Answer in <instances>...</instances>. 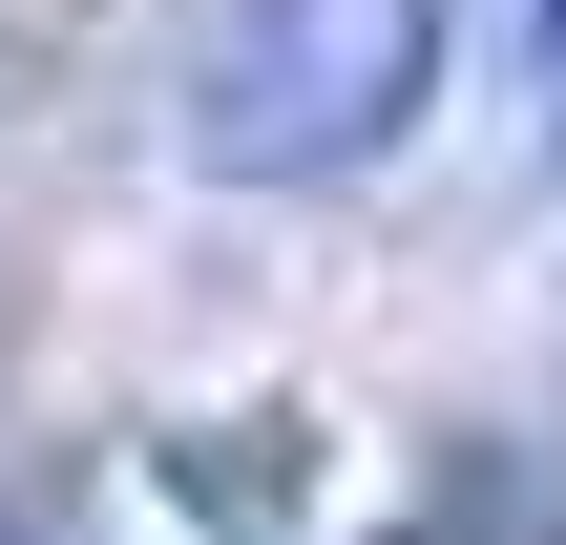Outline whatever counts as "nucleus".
<instances>
[{"label": "nucleus", "mask_w": 566, "mask_h": 545, "mask_svg": "<svg viewBox=\"0 0 566 545\" xmlns=\"http://www.w3.org/2000/svg\"><path fill=\"white\" fill-rule=\"evenodd\" d=\"M399 84H420V0H294V42L252 63V105H210V147L315 168V147H357Z\"/></svg>", "instance_id": "obj_1"}]
</instances>
